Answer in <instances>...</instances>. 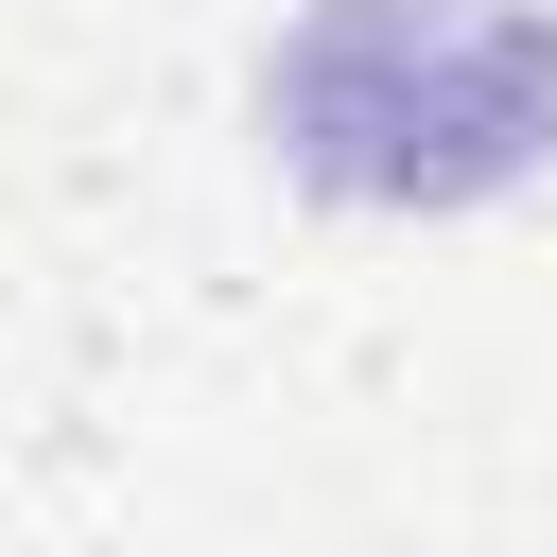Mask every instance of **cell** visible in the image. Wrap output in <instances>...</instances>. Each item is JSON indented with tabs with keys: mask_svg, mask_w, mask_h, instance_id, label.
Returning a JSON list of instances; mask_svg holds the SVG:
<instances>
[{
	"mask_svg": "<svg viewBox=\"0 0 557 557\" xmlns=\"http://www.w3.org/2000/svg\"><path fill=\"white\" fill-rule=\"evenodd\" d=\"M261 157L348 209H487L557 157V0H296Z\"/></svg>",
	"mask_w": 557,
	"mask_h": 557,
	"instance_id": "6da1fadb",
	"label": "cell"
}]
</instances>
